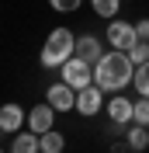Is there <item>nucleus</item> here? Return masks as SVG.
I'll use <instances>...</instances> for the list:
<instances>
[{"label":"nucleus","mask_w":149,"mask_h":153,"mask_svg":"<svg viewBox=\"0 0 149 153\" xmlns=\"http://www.w3.org/2000/svg\"><path fill=\"white\" fill-rule=\"evenodd\" d=\"M83 4V0H49V7L52 10H63V14H69V10H76Z\"/></svg>","instance_id":"a211bd4d"},{"label":"nucleus","mask_w":149,"mask_h":153,"mask_svg":"<svg viewBox=\"0 0 149 153\" xmlns=\"http://www.w3.org/2000/svg\"><path fill=\"white\" fill-rule=\"evenodd\" d=\"M135 80V63L128 59V52H104L97 63H94V84L101 87V91H125V87Z\"/></svg>","instance_id":"f257e3e1"},{"label":"nucleus","mask_w":149,"mask_h":153,"mask_svg":"<svg viewBox=\"0 0 149 153\" xmlns=\"http://www.w3.org/2000/svg\"><path fill=\"white\" fill-rule=\"evenodd\" d=\"M90 7L94 14H101V18H118V10H121V0H90Z\"/></svg>","instance_id":"4468645a"},{"label":"nucleus","mask_w":149,"mask_h":153,"mask_svg":"<svg viewBox=\"0 0 149 153\" xmlns=\"http://www.w3.org/2000/svg\"><path fill=\"white\" fill-rule=\"evenodd\" d=\"M76 56L87 59V63H97V59L104 56V42L97 35H80L76 38Z\"/></svg>","instance_id":"9d476101"},{"label":"nucleus","mask_w":149,"mask_h":153,"mask_svg":"<svg viewBox=\"0 0 149 153\" xmlns=\"http://www.w3.org/2000/svg\"><path fill=\"white\" fill-rule=\"evenodd\" d=\"M76 56V35L69 28H52L45 38V45H42V66L45 70H59L66 63V59H73Z\"/></svg>","instance_id":"f03ea898"},{"label":"nucleus","mask_w":149,"mask_h":153,"mask_svg":"<svg viewBox=\"0 0 149 153\" xmlns=\"http://www.w3.org/2000/svg\"><path fill=\"white\" fill-rule=\"evenodd\" d=\"M52 115H56V108L49 105V101L35 105V108L28 111V129H31V132H38V136L49 132V129H52Z\"/></svg>","instance_id":"6e6552de"},{"label":"nucleus","mask_w":149,"mask_h":153,"mask_svg":"<svg viewBox=\"0 0 149 153\" xmlns=\"http://www.w3.org/2000/svg\"><path fill=\"white\" fill-rule=\"evenodd\" d=\"M128 59L135 63V66H146L149 63V42H135V45L128 49Z\"/></svg>","instance_id":"dca6fc26"},{"label":"nucleus","mask_w":149,"mask_h":153,"mask_svg":"<svg viewBox=\"0 0 149 153\" xmlns=\"http://www.w3.org/2000/svg\"><path fill=\"white\" fill-rule=\"evenodd\" d=\"M10 153H42V146H38V132H18L14 136V143H10Z\"/></svg>","instance_id":"f8f14e48"},{"label":"nucleus","mask_w":149,"mask_h":153,"mask_svg":"<svg viewBox=\"0 0 149 153\" xmlns=\"http://www.w3.org/2000/svg\"><path fill=\"white\" fill-rule=\"evenodd\" d=\"M0 153H4V150H0Z\"/></svg>","instance_id":"aec40b11"},{"label":"nucleus","mask_w":149,"mask_h":153,"mask_svg":"<svg viewBox=\"0 0 149 153\" xmlns=\"http://www.w3.org/2000/svg\"><path fill=\"white\" fill-rule=\"evenodd\" d=\"M45 101L56 108V111H73L76 108V91L66 84V80H59V84H52L45 91Z\"/></svg>","instance_id":"0eeeda50"},{"label":"nucleus","mask_w":149,"mask_h":153,"mask_svg":"<svg viewBox=\"0 0 149 153\" xmlns=\"http://www.w3.org/2000/svg\"><path fill=\"white\" fill-rule=\"evenodd\" d=\"M24 122H28V115L21 111V105H14V101H10V105L0 108V132H18Z\"/></svg>","instance_id":"1a4fd4ad"},{"label":"nucleus","mask_w":149,"mask_h":153,"mask_svg":"<svg viewBox=\"0 0 149 153\" xmlns=\"http://www.w3.org/2000/svg\"><path fill=\"white\" fill-rule=\"evenodd\" d=\"M104 38H108V45L118 49V52H128V49L139 42V35H135V25H132V21H121V18H111V21H108V31H104Z\"/></svg>","instance_id":"20e7f679"},{"label":"nucleus","mask_w":149,"mask_h":153,"mask_svg":"<svg viewBox=\"0 0 149 153\" xmlns=\"http://www.w3.org/2000/svg\"><path fill=\"white\" fill-rule=\"evenodd\" d=\"M59 73H63V80L73 87V91H83V87L94 84V63H87V59H80V56L66 59L63 66H59Z\"/></svg>","instance_id":"7ed1b4c3"},{"label":"nucleus","mask_w":149,"mask_h":153,"mask_svg":"<svg viewBox=\"0 0 149 153\" xmlns=\"http://www.w3.org/2000/svg\"><path fill=\"white\" fill-rule=\"evenodd\" d=\"M135 91H139V97H149V63L146 66H135Z\"/></svg>","instance_id":"2eb2a0df"},{"label":"nucleus","mask_w":149,"mask_h":153,"mask_svg":"<svg viewBox=\"0 0 149 153\" xmlns=\"http://www.w3.org/2000/svg\"><path fill=\"white\" fill-rule=\"evenodd\" d=\"M38 146H42V153H63L66 150V139H63V132L49 129V132L38 136Z\"/></svg>","instance_id":"ddd939ff"},{"label":"nucleus","mask_w":149,"mask_h":153,"mask_svg":"<svg viewBox=\"0 0 149 153\" xmlns=\"http://www.w3.org/2000/svg\"><path fill=\"white\" fill-rule=\"evenodd\" d=\"M135 35H139V42H149V18L135 21Z\"/></svg>","instance_id":"6ab92c4d"},{"label":"nucleus","mask_w":149,"mask_h":153,"mask_svg":"<svg viewBox=\"0 0 149 153\" xmlns=\"http://www.w3.org/2000/svg\"><path fill=\"white\" fill-rule=\"evenodd\" d=\"M108 118H111V125H132L135 122V101H128L125 94H114L111 101H108Z\"/></svg>","instance_id":"423d86ee"},{"label":"nucleus","mask_w":149,"mask_h":153,"mask_svg":"<svg viewBox=\"0 0 149 153\" xmlns=\"http://www.w3.org/2000/svg\"><path fill=\"white\" fill-rule=\"evenodd\" d=\"M135 122L149 125V97H139V101H135Z\"/></svg>","instance_id":"f3484780"},{"label":"nucleus","mask_w":149,"mask_h":153,"mask_svg":"<svg viewBox=\"0 0 149 153\" xmlns=\"http://www.w3.org/2000/svg\"><path fill=\"white\" fill-rule=\"evenodd\" d=\"M104 108V91L97 84L83 87V91H76V111L83 115V118H94V115Z\"/></svg>","instance_id":"39448f33"},{"label":"nucleus","mask_w":149,"mask_h":153,"mask_svg":"<svg viewBox=\"0 0 149 153\" xmlns=\"http://www.w3.org/2000/svg\"><path fill=\"white\" fill-rule=\"evenodd\" d=\"M125 143H128V150H132V153L149 150V125H139V122L125 125Z\"/></svg>","instance_id":"9b49d317"}]
</instances>
